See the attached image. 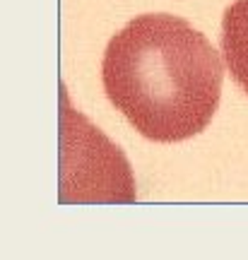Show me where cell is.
<instances>
[{
  "mask_svg": "<svg viewBox=\"0 0 248 260\" xmlns=\"http://www.w3.org/2000/svg\"><path fill=\"white\" fill-rule=\"evenodd\" d=\"M224 65L193 24L174 15H140L109 41L101 82L109 102L142 138L181 142L210 125Z\"/></svg>",
  "mask_w": 248,
  "mask_h": 260,
  "instance_id": "obj_1",
  "label": "cell"
},
{
  "mask_svg": "<svg viewBox=\"0 0 248 260\" xmlns=\"http://www.w3.org/2000/svg\"><path fill=\"white\" fill-rule=\"evenodd\" d=\"M222 53L234 82L248 94V0H236L224 10Z\"/></svg>",
  "mask_w": 248,
  "mask_h": 260,
  "instance_id": "obj_2",
  "label": "cell"
}]
</instances>
